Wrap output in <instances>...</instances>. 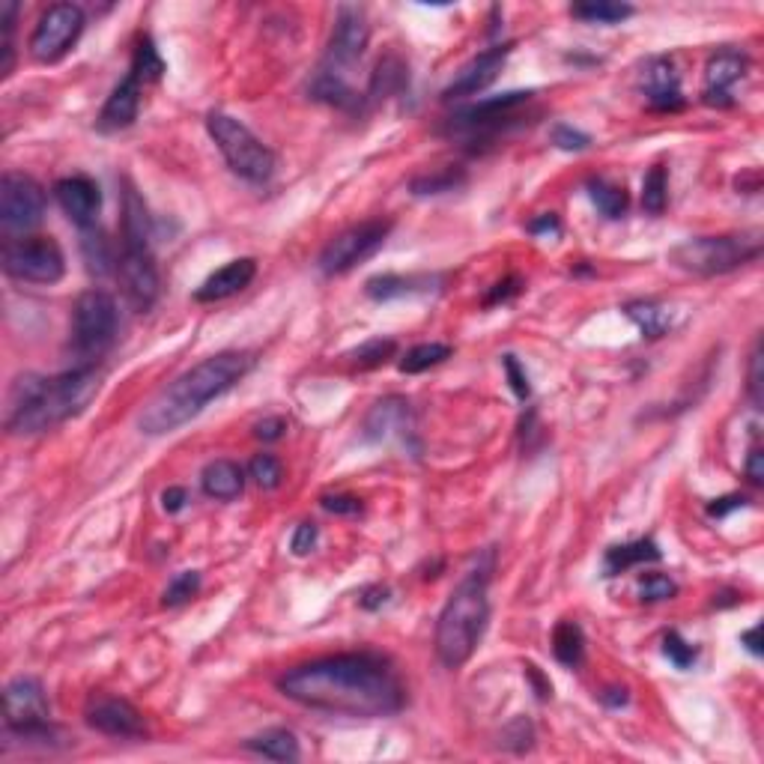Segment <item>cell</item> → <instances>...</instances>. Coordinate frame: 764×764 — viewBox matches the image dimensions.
I'll use <instances>...</instances> for the list:
<instances>
[{
	"mask_svg": "<svg viewBox=\"0 0 764 764\" xmlns=\"http://www.w3.org/2000/svg\"><path fill=\"white\" fill-rule=\"evenodd\" d=\"M278 690L302 708L356 720L394 717L406 705V687L397 669L374 651L299 663L278 678Z\"/></svg>",
	"mask_w": 764,
	"mask_h": 764,
	"instance_id": "6da1fadb",
	"label": "cell"
},
{
	"mask_svg": "<svg viewBox=\"0 0 764 764\" xmlns=\"http://www.w3.org/2000/svg\"><path fill=\"white\" fill-rule=\"evenodd\" d=\"M251 368H254V356L242 350H224L197 362L191 371L177 377L165 391H159L150 400V406L141 412V430L150 436H165L180 430L194 415L206 409V403L227 394Z\"/></svg>",
	"mask_w": 764,
	"mask_h": 764,
	"instance_id": "7a4b0ae2",
	"label": "cell"
},
{
	"mask_svg": "<svg viewBox=\"0 0 764 764\" xmlns=\"http://www.w3.org/2000/svg\"><path fill=\"white\" fill-rule=\"evenodd\" d=\"M102 388L96 365H78L57 377H24L9 397L6 430L12 436H39L81 415Z\"/></svg>",
	"mask_w": 764,
	"mask_h": 764,
	"instance_id": "3957f363",
	"label": "cell"
},
{
	"mask_svg": "<svg viewBox=\"0 0 764 764\" xmlns=\"http://www.w3.org/2000/svg\"><path fill=\"white\" fill-rule=\"evenodd\" d=\"M490 573L493 556L478 562L445 600L436 621V657L445 669H460L472 660L490 621Z\"/></svg>",
	"mask_w": 764,
	"mask_h": 764,
	"instance_id": "277c9868",
	"label": "cell"
},
{
	"mask_svg": "<svg viewBox=\"0 0 764 764\" xmlns=\"http://www.w3.org/2000/svg\"><path fill=\"white\" fill-rule=\"evenodd\" d=\"M371 42V24L362 6H341L335 15V27L329 33L326 54L311 78V96L317 102L335 108H353L359 93L350 84L353 69L362 63L365 48Z\"/></svg>",
	"mask_w": 764,
	"mask_h": 764,
	"instance_id": "5b68a950",
	"label": "cell"
},
{
	"mask_svg": "<svg viewBox=\"0 0 764 764\" xmlns=\"http://www.w3.org/2000/svg\"><path fill=\"white\" fill-rule=\"evenodd\" d=\"M764 239L762 230H744V233H723V236H693L684 239L669 251V260L690 275L714 278L729 275L747 263H756L762 257Z\"/></svg>",
	"mask_w": 764,
	"mask_h": 764,
	"instance_id": "8992f818",
	"label": "cell"
},
{
	"mask_svg": "<svg viewBox=\"0 0 764 764\" xmlns=\"http://www.w3.org/2000/svg\"><path fill=\"white\" fill-rule=\"evenodd\" d=\"M206 132L224 156L227 168L251 186H266L275 174V153L236 117L224 111H209Z\"/></svg>",
	"mask_w": 764,
	"mask_h": 764,
	"instance_id": "52a82bcc",
	"label": "cell"
},
{
	"mask_svg": "<svg viewBox=\"0 0 764 764\" xmlns=\"http://www.w3.org/2000/svg\"><path fill=\"white\" fill-rule=\"evenodd\" d=\"M120 308L108 290H87L72 308V350L81 356V365H96L111 344L117 341Z\"/></svg>",
	"mask_w": 764,
	"mask_h": 764,
	"instance_id": "ba28073f",
	"label": "cell"
},
{
	"mask_svg": "<svg viewBox=\"0 0 764 764\" xmlns=\"http://www.w3.org/2000/svg\"><path fill=\"white\" fill-rule=\"evenodd\" d=\"M3 732L6 738L48 744L54 738L51 705L45 687L33 675H15L3 687Z\"/></svg>",
	"mask_w": 764,
	"mask_h": 764,
	"instance_id": "9c48e42d",
	"label": "cell"
},
{
	"mask_svg": "<svg viewBox=\"0 0 764 764\" xmlns=\"http://www.w3.org/2000/svg\"><path fill=\"white\" fill-rule=\"evenodd\" d=\"M0 260H3V272L21 284H57L66 272L63 248L51 236L6 239Z\"/></svg>",
	"mask_w": 764,
	"mask_h": 764,
	"instance_id": "30bf717a",
	"label": "cell"
},
{
	"mask_svg": "<svg viewBox=\"0 0 764 764\" xmlns=\"http://www.w3.org/2000/svg\"><path fill=\"white\" fill-rule=\"evenodd\" d=\"M391 218H368L362 224H353L341 230L329 245L320 251V272L323 275H347L359 263L371 260L391 233Z\"/></svg>",
	"mask_w": 764,
	"mask_h": 764,
	"instance_id": "8fae6325",
	"label": "cell"
},
{
	"mask_svg": "<svg viewBox=\"0 0 764 764\" xmlns=\"http://www.w3.org/2000/svg\"><path fill=\"white\" fill-rule=\"evenodd\" d=\"M81 33H84V9L78 3H54L39 15L30 33V42H27L30 57L36 63H57L75 48Z\"/></svg>",
	"mask_w": 764,
	"mask_h": 764,
	"instance_id": "7c38bea8",
	"label": "cell"
},
{
	"mask_svg": "<svg viewBox=\"0 0 764 764\" xmlns=\"http://www.w3.org/2000/svg\"><path fill=\"white\" fill-rule=\"evenodd\" d=\"M117 278L123 284L126 299L135 305V311H150L159 302L162 278L153 257L150 242L141 239H123V254L117 257Z\"/></svg>",
	"mask_w": 764,
	"mask_h": 764,
	"instance_id": "4fadbf2b",
	"label": "cell"
},
{
	"mask_svg": "<svg viewBox=\"0 0 764 764\" xmlns=\"http://www.w3.org/2000/svg\"><path fill=\"white\" fill-rule=\"evenodd\" d=\"M535 93L532 90H511V93H502V96H493V99H481L478 105H469L463 111H457L451 117V132L454 135H463L469 144L475 141H487V138H496L502 132V126L532 99Z\"/></svg>",
	"mask_w": 764,
	"mask_h": 764,
	"instance_id": "5bb4252c",
	"label": "cell"
},
{
	"mask_svg": "<svg viewBox=\"0 0 764 764\" xmlns=\"http://www.w3.org/2000/svg\"><path fill=\"white\" fill-rule=\"evenodd\" d=\"M45 215V189L18 171H6L0 180V224L6 233H27Z\"/></svg>",
	"mask_w": 764,
	"mask_h": 764,
	"instance_id": "9a60e30c",
	"label": "cell"
},
{
	"mask_svg": "<svg viewBox=\"0 0 764 764\" xmlns=\"http://www.w3.org/2000/svg\"><path fill=\"white\" fill-rule=\"evenodd\" d=\"M84 723L108 738H120V741H141L147 738V723L141 717V711L120 696L111 693H93L84 705Z\"/></svg>",
	"mask_w": 764,
	"mask_h": 764,
	"instance_id": "2e32d148",
	"label": "cell"
},
{
	"mask_svg": "<svg viewBox=\"0 0 764 764\" xmlns=\"http://www.w3.org/2000/svg\"><path fill=\"white\" fill-rule=\"evenodd\" d=\"M750 57L735 51V48H720L708 57L705 66V87H702V99L711 108H732L735 105V84L747 75Z\"/></svg>",
	"mask_w": 764,
	"mask_h": 764,
	"instance_id": "e0dca14e",
	"label": "cell"
},
{
	"mask_svg": "<svg viewBox=\"0 0 764 764\" xmlns=\"http://www.w3.org/2000/svg\"><path fill=\"white\" fill-rule=\"evenodd\" d=\"M511 48H514L511 42H499V45L481 51L478 57H472V60L457 72V78L442 90V99L451 102V99H466V96H478L481 90H487V87L499 78L505 60L511 57Z\"/></svg>",
	"mask_w": 764,
	"mask_h": 764,
	"instance_id": "ac0fdd59",
	"label": "cell"
},
{
	"mask_svg": "<svg viewBox=\"0 0 764 764\" xmlns=\"http://www.w3.org/2000/svg\"><path fill=\"white\" fill-rule=\"evenodd\" d=\"M54 197L60 203V209L69 215V221L84 230L93 227L102 209V191L90 180V177H63L54 183Z\"/></svg>",
	"mask_w": 764,
	"mask_h": 764,
	"instance_id": "d6986e66",
	"label": "cell"
},
{
	"mask_svg": "<svg viewBox=\"0 0 764 764\" xmlns=\"http://www.w3.org/2000/svg\"><path fill=\"white\" fill-rule=\"evenodd\" d=\"M642 93L654 111H681L684 96H681V75L669 57H654L645 63L642 72Z\"/></svg>",
	"mask_w": 764,
	"mask_h": 764,
	"instance_id": "ffe728a7",
	"label": "cell"
},
{
	"mask_svg": "<svg viewBox=\"0 0 764 764\" xmlns=\"http://www.w3.org/2000/svg\"><path fill=\"white\" fill-rule=\"evenodd\" d=\"M141 81L129 72L114 90L111 96L105 99L99 117H96V129L102 135H114V132H123L129 129L135 120H138V111H141Z\"/></svg>",
	"mask_w": 764,
	"mask_h": 764,
	"instance_id": "44dd1931",
	"label": "cell"
},
{
	"mask_svg": "<svg viewBox=\"0 0 764 764\" xmlns=\"http://www.w3.org/2000/svg\"><path fill=\"white\" fill-rule=\"evenodd\" d=\"M257 278V260L254 257H236L230 263H224L221 269H215L194 293L197 302H224L239 296L251 281Z\"/></svg>",
	"mask_w": 764,
	"mask_h": 764,
	"instance_id": "7402d4cb",
	"label": "cell"
},
{
	"mask_svg": "<svg viewBox=\"0 0 764 764\" xmlns=\"http://www.w3.org/2000/svg\"><path fill=\"white\" fill-rule=\"evenodd\" d=\"M409 430H412V412H409V403L397 394L377 400L365 418L368 442H385L391 436H406Z\"/></svg>",
	"mask_w": 764,
	"mask_h": 764,
	"instance_id": "603a6c76",
	"label": "cell"
},
{
	"mask_svg": "<svg viewBox=\"0 0 764 764\" xmlns=\"http://www.w3.org/2000/svg\"><path fill=\"white\" fill-rule=\"evenodd\" d=\"M200 487L215 502H233L245 490V472L239 463L218 457V460L206 463V469L200 472Z\"/></svg>",
	"mask_w": 764,
	"mask_h": 764,
	"instance_id": "cb8c5ba5",
	"label": "cell"
},
{
	"mask_svg": "<svg viewBox=\"0 0 764 764\" xmlns=\"http://www.w3.org/2000/svg\"><path fill=\"white\" fill-rule=\"evenodd\" d=\"M433 284H439L436 275H374L368 284H365V293L374 299V302H391V299H403V296H421V293H430Z\"/></svg>",
	"mask_w": 764,
	"mask_h": 764,
	"instance_id": "d4e9b609",
	"label": "cell"
},
{
	"mask_svg": "<svg viewBox=\"0 0 764 764\" xmlns=\"http://www.w3.org/2000/svg\"><path fill=\"white\" fill-rule=\"evenodd\" d=\"M645 562H660V547L651 538L609 547L606 556H603V573L606 576H618V573H627L630 568H639Z\"/></svg>",
	"mask_w": 764,
	"mask_h": 764,
	"instance_id": "484cf974",
	"label": "cell"
},
{
	"mask_svg": "<svg viewBox=\"0 0 764 764\" xmlns=\"http://www.w3.org/2000/svg\"><path fill=\"white\" fill-rule=\"evenodd\" d=\"M245 750H251L263 759H272V762H296L302 756L299 741L290 729H266V732L248 738Z\"/></svg>",
	"mask_w": 764,
	"mask_h": 764,
	"instance_id": "4316f807",
	"label": "cell"
},
{
	"mask_svg": "<svg viewBox=\"0 0 764 764\" xmlns=\"http://www.w3.org/2000/svg\"><path fill=\"white\" fill-rule=\"evenodd\" d=\"M553 654L568 669L582 666V660H585V633L571 618H562L556 624V630H553Z\"/></svg>",
	"mask_w": 764,
	"mask_h": 764,
	"instance_id": "83f0119b",
	"label": "cell"
},
{
	"mask_svg": "<svg viewBox=\"0 0 764 764\" xmlns=\"http://www.w3.org/2000/svg\"><path fill=\"white\" fill-rule=\"evenodd\" d=\"M81 254H84V263L93 275H105V272L117 269V257L111 251V242L105 239V233L96 224L81 230Z\"/></svg>",
	"mask_w": 764,
	"mask_h": 764,
	"instance_id": "f1b7e54d",
	"label": "cell"
},
{
	"mask_svg": "<svg viewBox=\"0 0 764 764\" xmlns=\"http://www.w3.org/2000/svg\"><path fill=\"white\" fill-rule=\"evenodd\" d=\"M624 314L639 326V332H642V338H660V335H666L669 332V326H672V320H669V311L666 308H660L657 302H648V299H639V302H630V305H624Z\"/></svg>",
	"mask_w": 764,
	"mask_h": 764,
	"instance_id": "f546056e",
	"label": "cell"
},
{
	"mask_svg": "<svg viewBox=\"0 0 764 764\" xmlns=\"http://www.w3.org/2000/svg\"><path fill=\"white\" fill-rule=\"evenodd\" d=\"M636 9L630 3H615V0H597V3H573L571 15L585 21V24H621L633 15Z\"/></svg>",
	"mask_w": 764,
	"mask_h": 764,
	"instance_id": "4dcf8cb0",
	"label": "cell"
},
{
	"mask_svg": "<svg viewBox=\"0 0 764 764\" xmlns=\"http://www.w3.org/2000/svg\"><path fill=\"white\" fill-rule=\"evenodd\" d=\"M403 81H406V66L400 63V57L388 54V57H382L380 63H377V69H374V75H371L368 96H371L374 102L388 99L391 93H397V90L403 87Z\"/></svg>",
	"mask_w": 764,
	"mask_h": 764,
	"instance_id": "1f68e13d",
	"label": "cell"
},
{
	"mask_svg": "<svg viewBox=\"0 0 764 764\" xmlns=\"http://www.w3.org/2000/svg\"><path fill=\"white\" fill-rule=\"evenodd\" d=\"M141 84H150V81H159L165 75V60L153 42V36H141L138 45H135V54H132V69H129Z\"/></svg>",
	"mask_w": 764,
	"mask_h": 764,
	"instance_id": "d6a6232c",
	"label": "cell"
},
{
	"mask_svg": "<svg viewBox=\"0 0 764 764\" xmlns=\"http://www.w3.org/2000/svg\"><path fill=\"white\" fill-rule=\"evenodd\" d=\"M451 347L448 344H418V347H412V350H406V356L400 359V374H424V371H430V368H436V365H442L445 359H451Z\"/></svg>",
	"mask_w": 764,
	"mask_h": 764,
	"instance_id": "836d02e7",
	"label": "cell"
},
{
	"mask_svg": "<svg viewBox=\"0 0 764 764\" xmlns=\"http://www.w3.org/2000/svg\"><path fill=\"white\" fill-rule=\"evenodd\" d=\"M588 197L594 200V206L606 215V218H621L627 212V191L603 177L588 180Z\"/></svg>",
	"mask_w": 764,
	"mask_h": 764,
	"instance_id": "e575fe53",
	"label": "cell"
},
{
	"mask_svg": "<svg viewBox=\"0 0 764 764\" xmlns=\"http://www.w3.org/2000/svg\"><path fill=\"white\" fill-rule=\"evenodd\" d=\"M666 203H669V174L663 165H654L642 183V206L651 215H663Z\"/></svg>",
	"mask_w": 764,
	"mask_h": 764,
	"instance_id": "d590c367",
	"label": "cell"
},
{
	"mask_svg": "<svg viewBox=\"0 0 764 764\" xmlns=\"http://www.w3.org/2000/svg\"><path fill=\"white\" fill-rule=\"evenodd\" d=\"M394 353H397V344H394L391 338H371V341H365L362 347H356L347 359L353 362V368L371 371V368L385 365Z\"/></svg>",
	"mask_w": 764,
	"mask_h": 764,
	"instance_id": "8d00e7d4",
	"label": "cell"
},
{
	"mask_svg": "<svg viewBox=\"0 0 764 764\" xmlns=\"http://www.w3.org/2000/svg\"><path fill=\"white\" fill-rule=\"evenodd\" d=\"M466 183V174L460 168H445L439 174H421L409 183L412 194L418 197H427V194H445V191L460 189Z\"/></svg>",
	"mask_w": 764,
	"mask_h": 764,
	"instance_id": "74e56055",
	"label": "cell"
},
{
	"mask_svg": "<svg viewBox=\"0 0 764 764\" xmlns=\"http://www.w3.org/2000/svg\"><path fill=\"white\" fill-rule=\"evenodd\" d=\"M248 478L260 487V490H278L284 481V466L275 454H257L248 463Z\"/></svg>",
	"mask_w": 764,
	"mask_h": 764,
	"instance_id": "f35d334b",
	"label": "cell"
},
{
	"mask_svg": "<svg viewBox=\"0 0 764 764\" xmlns=\"http://www.w3.org/2000/svg\"><path fill=\"white\" fill-rule=\"evenodd\" d=\"M200 585H203L200 573L180 571L168 582V588H165V594H162V606H183V603H189L191 597H197Z\"/></svg>",
	"mask_w": 764,
	"mask_h": 764,
	"instance_id": "ab89813d",
	"label": "cell"
},
{
	"mask_svg": "<svg viewBox=\"0 0 764 764\" xmlns=\"http://www.w3.org/2000/svg\"><path fill=\"white\" fill-rule=\"evenodd\" d=\"M675 594H678V582L666 573H648L639 579V600H645V603L672 600Z\"/></svg>",
	"mask_w": 764,
	"mask_h": 764,
	"instance_id": "60d3db41",
	"label": "cell"
},
{
	"mask_svg": "<svg viewBox=\"0 0 764 764\" xmlns=\"http://www.w3.org/2000/svg\"><path fill=\"white\" fill-rule=\"evenodd\" d=\"M535 744V726L526 717H517L514 723H508L502 729V747L514 750V753H526Z\"/></svg>",
	"mask_w": 764,
	"mask_h": 764,
	"instance_id": "b9f144b4",
	"label": "cell"
},
{
	"mask_svg": "<svg viewBox=\"0 0 764 764\" xmlns=\"http://www.w3.org/2000/svg\"><path fill=\"white\" fill-rule=\"evenodd\" d=\"M663 654H666L678 669H690V666L696 663V648H693L681 633H675V630H669V633L663 636Z\"/></svg>",
	"mask_w": 764,
	"mask_h": 764,
	"instance_id": "7bdbcfd3",
	"label": "cell"
},
{
	"mask_svg": "<svg viewBox=\"0 0 764 764\" xmlns=\"http://www.w3.org/2000/svg\"><path fill=\"white\" fill-rule=\"evenodd\" d=\"M502 368H505V377L511 382V388H514V394L520 397V400H529L532 397V382H529V374H526V368L517 362V356H502Z\"/></svg>",
	"mask_w": 764,
	"mask_h": 764,
	"instance_id": "ee69618b",
	"label": "cell"
},
{
	"mask_svg": "<svg viewBox=\"0 0 764 764\" xmlns=\"http://www.w3.org/2000/svg\"><path fill=\"white\" fill-rule=\"evenodd\" d=\"M553 144H556L559 150H568V153H582V150L591 147V138H588L585 132L568 126V123H559V126L553 129Z\"/></svg>",
	"mask_w": 764,
	"mask_h": 764,
	"instance_id": "f6af8a7d",
	"label": "cell"
},
{
	"mask_svg": "<svg viewBox=\"0 0 764 764\" xmlns=\"http://www.w3.org/2000/svg\"><path fill=\"white\" fill-rule=\"evenodd\" d=\"M317 538H320L317 523H311V520L299 523V526H296V532H293V541H290L293 556H308V553L317 547Z\"/></svg>",
	"mask_w": 764,
	"mask_h": 764,
	"instance_id": "bcb514c9",
	"label": "cell"
},
{
	"mask_svg": "<svg viewBox=\"0 0 764 764\" xmlns=\"http://www.w3.org/2000/svg\"><path fill=\"white\" fill-rule=\"evenodd\" d=\"M320 505H323L329 514H347V517L362 514V499L344 496V493H326V496H320Z\"/></svg>",
	"mask_w": 764,
	"mask_h": 764,
	"instance_id": "7dc6e473",
	"label": "cell"
},
{
	"mask_svg": "<svg viewBox=\"0 0 764 764\" xmlns=\"http://www.w3.org/2000/svg\"><path fill=\"white\" fill-rule=\"evenodd\" d=\"M284 433H287V418H281V415H269V418L254 424V436L263 439V442H275Z\"/></svg>",
	"mask_w": 764,
	"mask_h": 764,
	"instance_id": "c3c4849f",
	"label": "cell"
},
{
	"mask_svg": "<svg viewBox=\"0 0 764 764\" xmlns=\"http://www.w3.org/2000/svg\"><path fill=\"white\" fill-rule=\"evenodd\" d=\"M750 397L756 409H762V344H756L750 356Z\"/></svg>",
	"mask_w": 764,
	"mask_h": 764,
	"instance_id": "681fc988",
	"label": "cell"
},
{
	"mask_svg": "<svg viewBox=\"0 0 764 764\" xmlns=\"http://www.w3.org/2000/svg\"><path fill=\"white\" fill-rule=\"evenodd\" d=\"M750 505V499L747 496H723V499H714L711 505H708V514L711 517H717V520H723V517H729L732 511H741V508H747Z\"/></svg>",
	"mask_w": 764,
	"mask_h": 764,
	"instance_id": "f907efd6",
	"label": "cell"
},
{
	"mask_svg": "<svg viewBox=\"0 0 764 764\" xmlns=\"http://www.w3.org/2000/svg\"><path fill=\"white\" fill-rule=\"evenodd\" d=\"M529 233L532 236H559L562 233V221L553 215V212H547V215H538L535 221H529Z\"/></svg>",
	"mask_w": 764,
	"mask_h": 764,
	"instance_id": "816d5d0a",
	"label": "cell"
},
{
	"mask_svg": "<svg viewBox=\"0 0 764 764\" xmlns=\"http://www.w3.org/2000/svg\"><path fill=\"white\" fill-rule=\"evenodd\" d=\"M520 284H523V281H520V278H514V275H511V278H505V281H499V284L493 287V293H490V296L484 299V305L508 302L511 296H517V293H520Z\"/></svg>",
	"mask_w": 764,
	"mask_h": 764,
	"instance_id": "f5cc1de1",
	"label": "cell"
},
{
	"mask_svg": "<svg viewBox=\"0 0 764 764\" xmlns=\"http://www.w3.org/2000/svg\"><path fill=\"white\" fill-rule=\"evenodd\" d=\"M186 502H189V490H186V487H168V490L162 493V508H165L168 514H180V511L186 508Z\"/></svg>",
	"mask_w": 764,
	"mask_h": 764,
	"instance_id": "db71d44e",
	"label": "cell"
},
{
	"mask_svg": "<svg viewBox=\"0 0 764 764\" xmlns=\"http://www.w3.org/2000/svg\"><path fill=\"white\" fill-rule=\"evenodd\" d=\"M526 678L532 681V687H535V693H538V699H541V702H547V699L553 696V684H550V678H544V672H541L535 663H526Z\"/></svg>",
	"mask_w": 764,
	"mask_h": 764,
	"instance_id": "11a10c76",
	"label": "cell"
},
{
	"mask_svg": "<svg viewBox=\"0 0 764 764\" xmlns=\"http://www.w3.org/2000/svg\"><path fill=\"white\" fill-rule=\"evenodd\" d=\"M747 478H750L756 487H762L764 484V454L759 445H756V448L750 451V457H747Z\"/></svg>",
	"mask_w": 764,
	"mask_h": 764,
	"instance_id": "9f6ffc18",
	"label": "cell"
},
{
	"mask_svg": "<svg viewBox=\"0 0 764 764\" xmlns=\"http://www.w3.org/2000/svg\"><path fill=\"white\" fill-rule=\"evenodd\" d=\"M388 588L385 585H371V588H365L362 591V597H359V603L365 606V609H380L382 603H388Z\"/></svg>",
	"mask_w": 764,
	"mask_h": 764,
	"instance_id": "6f0895ef",
	"label": "cell"
},
{
	"mask_svg": "<svg viewBox=\"0 0 764 764\" xmlns=\"http://www.w3.org/2000/svg\"><path fill=\"white\" fill-rule=\"evenodd\" d=\"M600 699H603V705H609V708H621V705H627V702H630V696H627V690H624V687H612V690L600 693Z\"/></svg>",
	"mask_w": 764,
	"mask_h": 764,
	"instance_id": "680465c9",
	"label": "cell"
},
{
	"mask_svg": "<svg viewBox=\"0 0 764 764\" xmlns=\"http://www.w3.org/2000/svg\"><path fill=\"white\" fill-rule=\"evenodd\" d=\"M759 630H762V627L756 624V627H750L747 633H741V642H744V648H747L753 657H759V654H762V648H759Z\"/></svg>",
	"mask_w": 764,
	"mask_h": 764,
	"instance_id": "91938a15",
	"label": "cell"
}]
</instances>
